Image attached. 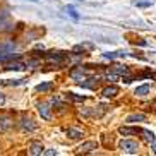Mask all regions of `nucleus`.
Wrapping results in <instances>:
<instances>
[{"label": "nucleus", "mask_w": 156, "mask_h": 156, "mask_svg": "<svg viewBox=\"0 0 156 156\" xmlns=\"http://www.w3.org/2000/svg\"><path fill=\"white\" fill-rule=\"evenodd\" d=\"M119 147H120L124 153H127V154H137V151H139V142H137V141H132V139H124V141H120Z\"/></svg>", "instance_id": "nucleus-1"}, {"label": "nucleus", "mask_w": 156, "mask_h": 156, "mask_svg": "<svg viewBox=\"0 0 156 156\" xmlns=\"http://www.w3.org/2000/svg\"><path fill=\"white\" fill-rule=\"evenodd\" d=\"M108 112V106L106 105H100V106H96V108H87V110H84L83 113L86 115V117H103V115Z\"/></svg>", "instance_id": "nucleus-2"}, {"label": "nucleus", "mask_w": 156, "mask_h": 156, "mask_svg": "<svg viewBox=\"0 0 156 156\" xmlns=\"http://www.w3.org/2000/svg\"><path fill=\"white\" fill-rule=\"evenodd\" d=\"M21 129L26 130V132H34L38 129V124L31 119V117H23V119H21Z\"/></svg>", "instance_id": "nucleus-3"}, {"label": "nucleus", "mask_w": 156, "mask_h": 156, "mask_svg": "<svg viewBox=\"0 0 156 156\" xmlns=\"http://www.w3.org/2000/svg\"><path fill=\"white\" fill-rule=\"evenodd\" d=\"M46 60L51 62V64H55V65H60V64H64L65 53L64 51H50V53H46Z\"/></svg>", "instance_id": "nucleus-4"}, {"label": "nucleus", "mask_w": 156, "mask_h": 156, "mask_svg": "<svg viewBox=\"0 0 156 156\" xmlns=\"http://www.w3.org/2000/svg\"><path fill=\"white\" fill-rule=\"evenodd\" d=\"M70 79H74V81H77V83H81V81H84L86 79V69H83V67H79V69H72L69 72Z\"/></svg>", "instance_id": "nucleus-5"}, {"label": "nucleus", "mask_w": 156, "mask_h": 156, "mask_svg": "<svg viewBox=\"0 0 156 156\" xmlns=\"http://www.w3.org/2000/svg\"><path fill=\"white\" fill-rule=\"evenodd\" d=\"M38 113L41 115L43 120H50L51 119V108L48 103H40L38 105Z\"/></svg>", "instance_id": "nucleus-6"}, {"label": "nucleus", "mask_w": 156, "mask_h": 156, "mask_svg": "<svg viewBox=\"0 0 156 156\" xmlns=\"http://www.w3.org/2000/svg\"><path fill=\"white\" fill-rule=\"evenodd\" d=\"M45 153V147H43V144L40 141H33L31 144H29V154L33 156H40Z\"/></svg>", "instance_id": "nucleus-7"}, {"label": "nucleus", "mask_w": 156, "mask_h": 156, "mask_svg": "<svg viewBox=\"0 0 156 156\" xmlns=\"http://www.w3.org/2000/svg\"><path fill=\"white\" fill-rule=\"evenodd\" d=\"M94 149H98L96 141H87V142H83V144L79 146V153H93Z\"/></svg>", "instance_id": "nucleus-8"}, {"label": "nucleus", "mask_w": 156, "mask_h": 156, "mask_svg": "<svg viewBox=\"0 0 156 156\" xmlns=\"http://www.w3.org/2000/svg\"><path fill=\"white\" fill-rule=\"evenodd\" d=\"M12 125H14V120L10 119L9 115H4V117H0V130H9Z\"/></svg>", "instance_id": "nucleus-9"}, {"label": "nucleus", "mask_w": 156, "mask_h": 156, "mask_svg": "<svg viewBox=\"0 0 156 156\" xmlns=\"http://www.w3.org/2000/svg\"><path fill=\"white\" fill-rule=\"evenodd\" d=\"M67 137H70V139H83L84 137V132L81 130V129L69 127V129H67Z\"/></svg>", "instance_id": "nucleus-10"}, {"label": "nucleus", "mask_w": 156, "mask_h": 156, "mask_svg": "<svg viewBox=\"0 0 156 156\" xmlns=\"http://www.w3.org/2000/svg\"><path fill=\"white\" fill-rule=\"evenodd\" d=\"M4 69L5 70H24V69H26V65L17 60V62H9V64H5Z\"/></svg>", "instance_id": "nucleus-11"}, {"label": "nucleus", "mask_w": 156, "mask_h": 156, "mask_svg": "<svg viewBox=\"0 0 156 156\" xmlns=\"http://www.w3.org/2000/svg\"><path fill=\"white\" fill-rule=\"evenodd\" d=\"M117 94H119V87L117 86H108L103 89V96L105 98H115Z\"/></svg>", "instance_id": "nucleus-12"}, {"label": "nucleus", "mask_w": 156, "mask_h": 156, "mask_svg": "<svg viewBox=\"0 0 156 156\" xmlns=\"http://www.w3.org/2000/svg\"><path fill=\"white\" fill-rule=\"evenodd\" d=\"M119 132L124 134V136H134V134L141 132V129H137V127H120Z\"/></svg>", "instance_id": "nucleus-13"}, {"label": "nucleus", "mask_w": 156, "mask_h": 156, "mask_svg": "<svg viewBox=\"0 0 156 156\" xmlns=\"http://www.w3.org/2000/svg\"><path fill=\"white\" fill-rule=\"evenodd\" d=\"M112 70H113L117 76H125V74H129V67H127V65H120V64H115Z\"/></svg>", "instance_id": "nucleus-14"}, {"label": "nucleus", "mask_w": 156, "mask_h": 156, "mask_svg": "<svg viewBox=\"0 0 156 156\" xmlns=\"http://www.w3.org/2000/svg\"><path fill=\"white\" fill-rule=\"evenodd\" d=\"M144 120H146V115H142V113H134V115H129L127 117L129 124H134V122H144Z\"/></svg>", "instance_id": "nucleus-15"}, {"label": "nucleus", "mask_w": 156, "mask_h": 156, "mask_svg": "<svg viewBox=\"0 0 156 156\" xmlns=\"http://www.w3.org/2000/svg\"><path fill=\"white\" fill-rule=\"evenodd\" d=\"M23 83V79H5V81H0V86H19Z\"/></svg>", "instance_id": "nucleus-16"}, {"label": "nucleus", "mask_w": 156, "mask_h": 156, "mask_svg": "<svg viewBox=\"0 0 156 156\" xmlns=\"http://www.w3.org/2000/svg\"><path fill=\"white\" fill-rule=\"evenodd\" d=\"M149 89H151V87H149V84H142V86H139V87H136V94H137V96H146L147 93H149Z\"/></svg>", "instance_id": "nucleus-17"}, {"label": "nucleus", "mask_w": 156, "mask_h": 156, "mask_svg": "<svg viewBox=\"0 0 156 156\" xmlns=\"http://www.w3.org/2000/svg\"><path fill=\"white\" fill-rule=\"evenodd\" d=\"M141 134H142V139L146 142H153L154 141V134L151 130H146V129H141Z\"/></svg>", "instance_id": "nucleus-18"}, {"label": "nucleus", "mask_w": 156, "mask_h": 156, "mask_svg": "<svg viewBox=\"0 0 156 156\" xmlns=\"http://www.w3.org/2000/svg\"><path fill=\"white\" fill-rule=\"evenodd\" d=\"M16 50V45L14 43H5V45L0 46V53H10V51Z\"/></svg>", "instance_id": "nucleus-19"}, {"label": "nucleus", "mask_w": 156, "mask_h": 156, "mask_svg": "<svg viewBox=\"0 0 156 156\" xmlns=\"http://www.w3.org/2000/svg\"><path fill=\"white\" fill-rule=\"evenodd\" d=\"M51 87H53V83H43V84H38V86H36V91L46 93V91H50Z\"/></svg>", "instance_id": "nucleus-20"}, {"label": "nucleus", "mask_w": 156, "mask_h": 156, "mask_svg": "<svg viewBox=\"0 0 156 156\" xmlns=\"http://www.w3.org/2000/svg\"><path fill=\"white\" fill-rule=\"evenodd\" d=\"M93 45L91 43H81V45H76L74 46V51L77 53V51H84V50H91Z\"/></svg>", "instance_id": "nucleus-21"}, {"label": "nucleus", "mask_w": 156, "mask_h": 156, "mask_svg": "<svg viewBox=\"0 0 156 156\" xmlns=\"http://www.w3.org/2000/svg\"><path fill=\"white\" fill-rule=\"evenodd\" d=\"M17 53L10 51V53H0V62H7V60H12V58H17Z\"/></svg>", "instance_id": "nucleus-22"}, {"label": "nucleus", "mask_w": 156, "mask_h": 156, "mask_svg": "<svg viewBox=\"0 0 156 156\" xmlns=\"http://www.w3.org/2000/svg\"><path fill=\"white\" fill-rule=\"evenodd\" d=\"M134 4L137 5V7H141V9H146V7H151L153 5V0H136Z\"/></svg>", "instance_id": "nucleus-23"}, {"label": "nucleus", "mask_w": 156, "mask_h": 156, "mask_svg": "<svg viewBox=\"0 0 156 156\" xmlns=\"http://www.w3.org/2000/svg\"><path fill=\"white\" fill-rule=\"evenodd\" d=\"M67 98L72 101H84L86 100V96H79V94H76V93H67Z\"/></svg>", "instance_id": "nucleus-24"}, {"label": "nucleus", "mask_w": 156, "mask_h": 156, "mask_svg": "<svg viewBox=\"0 0 156 156\" xmlns=\"http://www.w3.org/2000/svg\"><path fill=\"white\" fill-rule=\"evenodd\" d=\"M65 10H67V12H69V16H72L74 19H79V14L76 12V9H74L72 5H67V7H65Z\"/></svg>", "instance_id": "nucleus-25"}, {"label": "nucleus", "mask_w": 156, "mask_h": 156, "mask_svg": "<svg viewBox=\"0 0 156 156\" xmlns=\"http://www.w3.org/2000/svg\"><path fill=\"white\" fill-rule=\"evenodd\" d=\"M105 77L108 79V81H110V83H113V81H117V77H119V76H117V74H115L113 70H112V72H110V70H108V72L105 74Z\"/></svg>", "instance_id": "nucleus-26"}, {"label": "nucleus", "mask_w": 156, "mask_h": 156, "mask_svg": "<svg viewBox=\"0 0 156 156\" xmlns=\"http://www.w3.org/2000/svg\"><path fill=\"white\" fill-rule=\"evenodd\" d=\"M146 58H147V60H151V62H154V64H156V51H154V53H151V55H147Z\"/></svg>", "instance_id": "nucleus-27"}, {"label": "nucleus", "mask_w": 156, "mask_h": 156, "mask_svg": "<svg viewBox=\"0 0 156 156\" xmlns=\"http://www.w3.org/2000/svg\"><path fill=\"white\" fill-rule=\"evenodd\" d=\"M45 154H48V156H53V154H57V151H55V149H50V151H45Z\"/></svg>", "instance_id": "nucleus-28"}, {"label": "nucleus", "mask_w": 156, "mask_h": 156, "mask_svg": "<svg viewBox=\"0 0 156 156\" xmlns=\"http://www.w3.org/2000/svg\"><path fill=\"white\" fill-rule=\"evenodd\" d=\"M4 101H5V96L0 93V105H4Z\"/></svg>", "instance_id": "nucleus-29"}, {"label": "nucleus", "mask_w": 156, "mask_h": 156, "mask_svg": "<svg viewBox=\"0 0 156 156\" xmlns=\"http://www.w3.org/2000/svg\"><path fill=\"white\" fill-rule=\"evenodd\" d=\"M151 149H153V153H154V154H156V139H154V141H153V147H151Z\"/></svg>", "instance_id": "nucleus-30"}, {"label": "nucleus", "mask_w": 156, "mask_h": 156, "mask_svg": "<svg viewBox=\"0 0 156 156\" xmlns=\"http://www.w3.org/2000/svg\"><path fill=\"white\" fill-rule=\"evenodd\" d=\"M31 2H38V0H31Z\"/></svg>", "instance_id": "nucleus-31"}]
</instances>
